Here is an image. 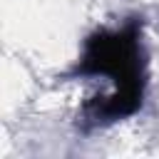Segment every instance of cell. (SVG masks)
Masks as SVG:
<instances>
[{"label":"cell","mask_w":159,"mask_h":159,"mask_svg":"<svg viewBox=\"0 0 159 159\" xmlns=\"http://www.w3.org/2000/svg\"><path fill=\"white\" fill-rule=\"evenodd\" d=\"M80 75H109L114 92L84 104L89 124H109L139 109L144 94V52L139 42V22L132 20L122 30H99L87 45L77 65Z\"/></svg>","instance_id":"1"}]
</instances>
